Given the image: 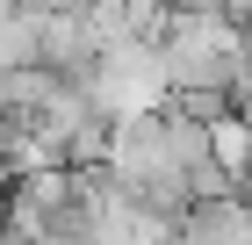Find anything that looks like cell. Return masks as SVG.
<instances>
[{"mask_svg":"<svg viewBox=\"0 0 252 245\" xmlns=\"http://www.w3.org/2000/svg\"><path fill=\"white\" fill-rule=\"evenodd\" d=\"M158 65H166V94L231 87L245 65V22H231L223 7H173L158 29Z\"/></svg>","mask_w":252,"mask_h":245,"instance_id":"obj_1","label":"cell"},{"mask_svg":"<svg viewBox=\"0 0 252 245\" xmlns=\"http://www.w3.org/2000/svg\"><path fill=\"white\" fill-rule=\"evenodd\" d=\"M7 65H36V22H29V7L15 22H0V72Z\"/></svg>","mask_w":252,"mask_h":245,"instance_id":"obj_3","label":"cell"},{"mask_svg":"<svg viewBox=\"0 0 252 245\" xmlns=\"http://www.w3.org/2000/svg\"><path fill=\"white\" fill-rule=\"evenodd\" d=\"M223 94H231V115H238V123H252V58L238 65V79L223 87Z\"/></svg>","mask_w":252,"mask_h":245,"instance_id":"obj_5","label":"cell"},{"mask_svg":"<svg viewBox=\"0 0 252 245\" xmlns=\"http://www.w3.org/2000/svg\"><path fill=\"white\" fill-rule=\"evenodd\" d=\"M245 58H252V22H245Z\"/></svg>","mask_w":252,"mask_h":245,"instance_id":"obj_9","label":"cell"},{"mask_svg":"<svg viewBox=\"0 0 252 245\" xmlns=\"http://www.w3.org/2000/svg\"><path fill=\"white\" fill-rule=\"evenodd\" d=\"M173 7H223V0H173Z\"/></svg>","mask_w":252,"mask_h":245,"instance_id":"obj_8","label":"cell"},{"mask_svg":"<svg viewBox=\"0 0 252 245\" xmlns=\"http://www.w3.org/2000/svg\"><path fill=\"white\" fill-rule=\"evenodd\" d=\"M79 7H87V15H116V22H123V0H79Z\"/></svg>","mask_w":252,"mask_h":245,"instance_id":"obj_6","label":"cell"},{"mask_svg":"<svg viewBox=\"0 0 252 245\" xmlns=\"http://www.w3.org/2000/svg\"><path fill=\"white\" fill-rule=\"evenodd\" d=\"M0 188H7V166H0Z\"/></svg>","mask_w":252,"mask_h":245,"instance_id":"obj_10","label":"cell"},{"mask_svg":"<svg viewBox=\"0 0 252 245\" xmlns=\"http://www.w3.org/2000/svg\"><path fill=\"white\" fill-rule=\"evenodd\" d=\"M79 79H87V101L101 115H130V108H158L166 101V65H158V43H144V36L101 43Z\"/></svg>","mask_w":252,"mask_h":245,"instance_id":"obj_2","label":"cell"},{"mask_svg":"<svg viewBox=\"0 0 252 245\" xmlns=\"http://www.w3.org/2000/svg\"><path fill=\"white\" fill-rule=\"evenodd\" d=\"M166 15H173V0H123V36H144V43H158Z\"/></svg>","mask_w":252,"mask_h":245,"instance_id":"obj_4","label":"cell"},{"mask_svg":"<svg viewBox=\"0 0 252 245\" xmlns=\"http://www.w3.org/2000/svg\"><path fill=\"white\" fill-rule=\"evenodd\" d=\"M223 15H231V22H252V0H223Z\"/></svg>","mask_w":252,"mask_h":245,"instance_id":"obj_7","label":"cell"}]
</instances>
